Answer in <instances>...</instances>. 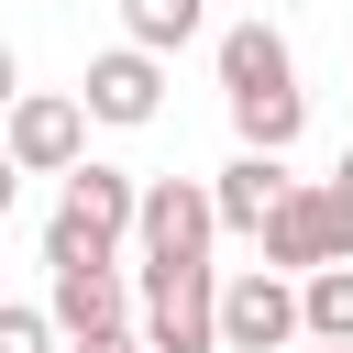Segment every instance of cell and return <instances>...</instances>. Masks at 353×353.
<instances>
[{"label": "cell", "mask_w": 353, "mask_h": 353, "mask_svg": "<svg viewBox=\"0 0 353 353\" xmlns=\"http://www.w3.org/2000/svg\"><path fill=\"white\" fill-rule=\"evenodd\" d=\"M132 221H143V176L77 154V165H66V199H55V221H44V265H110Z\"/></svg>", "instance_id": "1"}, {"label": "cell", "mask_w": 353, "mask_h": 353, "mask_svg": "<svg viewBox=\"0 0 353 353\" xmlns=\"http://www.w3.org/2000/svg\"><path fill=\"white\" fill-rule=\"evenodd\" d=\"M254 243H265V265H287V276H309V265H353V188H342V176H320V188L298 176Z\"/></svg>", "instance_id": "2"}, {"label": "cell", "mask_w": 353, "mask_h": 353, "mask_svg": "<svg viewBox=\"0 0 353 353\" xmlns=\"http://www.w3.org/2000/svg\"><path fill=\"white\" fill-rule=\"evenodd\" d=\"M309 342V309H298V276L287 265H243L221 287V353H287Z\"/></svg>", "instance_id": "3"}, {"label": "cell", "mask_w": 353, "mask_h": 353, "mask_svg": "<svg viewBox=\"0 0 353 353\" xmlns=\"http://www.w3.org/2000/svg\"><path fill=\"white\" fill-rule=\"evenodd\" d=\"M143 342L154 353H221V276L210 265H143Z\"/></svg>", "instance_id": "4"}, {"label": "cell", "mask_w": 353, "mask_h": 353, "mask_svg": "<svg viewBox=\"0 0 353 353\" xmlns=\"http://www.w3.org/2000/svg\"><path fill=\"white\" fill-rule=\"evenodd\" d=\"M210 232H221V199L199 176H154L143 188V221H132L143 265H210Z\"/></svg>", "instance_id": "5"}, {"label": "cell", "mask_w": 353, "mask_h": 353, "mask_svg": "<svg viewBox=\"0 0 353 353\" xmlns=\"http://www.w3.org/2000/svg\"><path fill=\"white\" fill-rule=\"evenodd\" d=\"M0 143H11L22 176H66V165L88 154V99H44V88H22L11 121H0Z\"/></svg>", "instance_id": "6"}, {"label": "cell", "mask_w": 353, "mask_h": 353, "mask_svg": "<svg viewBox=\"0 0 353 353\" xmlns=\"http://www.w3.org/2000/svg\"><path fill=\"white\" fill-rule=\"evenodd\" d=\"M77 99H88V121H154L165 110V55L154 44H110V55H88V77H77Z\"/></svg>", "instance_id": "7"}, {"label": "cell", "mask_w": 353, "mask_h": 353, "mask_svg": "<svg viewBox=\"0 0 353 353\" xmlns=\"http://www.w3.org/2000/svg\"><path fill=\"white\" fill-rule=\"evenodd\" d=\"M55 331L66 342H88V331H121V309H132V276L121 265H55Z\"/></svg>", "instance_id": "8"}, {"label": "cell", "mask_w": 353, "mask_h": 353, "mask_svg": "<svg viewBox=\"0 0 353 353\" xmlns=\"http://www.w3.org/2000/svg\"><path fill=\"white\" fill-rule=\"evenodd\" d=\"M287 188H298V176H287V165H276L265 143H243V154H232V165L210 176V199H221V232H265Z\"/></svg>", "instance_id": "9"}, {"label": "cell", "mask_w": 353, "mask_h": 353, "mask_svg": "<svg viewBox=\"0 0 353 353\" xmlns=\"http://www.w3.org/2000/svg\"><path fill=\"white\" fill-rule=\"evenodd\" d=\"M287 77H298V66H287V33H276V22H232V33H221V88H232V99H243V88H287Z\"/></svg>", "instance_id": "10"}, {"label": "cell", "mask_w": 353, "mask_h": 353, "mask_svg": "<svg viewBox=\"0 0 353 353\" xmlns=\"http://www.w3.org/2000/svg\"><path fill=\"white\" fill-rule=\"evenodd\" d=\"M232 132H243V143H265V154H287V143L309 132V99H298V77H287V88H243V99H232Z\"/></svg>", "instance_id": "11"}, {"label": "cell", "mask_w": 353, "mask_h": 353, "mask_svg": "<svg viewBox=\"0 0 353 353\" xmlns=\"http://www.w3.org/2000/svg\"><path fill=\"white\" fill-rule=\"evenodd\" d=\"M298 309H309V342H353V265H309Z\"/></svg>", "instance_id": "12"}, {"label": "cell", "mask_w": 353, "mask_h": 353, "mask_svg": "<svg viewBox=\"0 0 353 353\" xmlns=\"http://www.w3.org/2000/svg\"><path fill=\"white\" fill-rule=\"evenodd\" d=\"M199 22H210V0H121V33H132V44H154V55H176Z\"/></svg>", "instance_id": "13"}, {"label": "cell", "mask_w": 353, "mask_h": 353, "mask_svg": "<svg viewBox=\"0 0 353 353\" xmlns=\"http://www.w3.org/2000/svg\"><path fill=\"white\" fill-rule=\"evenodd\" d=\"M0 353H55V309H22V298H0Z\"/></svg>", "instance_id": "14"}, {"label": "cell", "mask_w": 353, "mask_h": 353, "mask_svg": "<svg viewBox=\"0 0 353 353\" xmlns=\"http://www.w3.org/2000/svg\"><path fill=\"white\" fill-rule=\"evenodd\" d=\"M11 99H22V66H11V44H0V121H11Z\"/></svg>", "instance_id": "15"}, {"label": "cell", "mask_w": 353, "mask_h": 353, "mask_svg": "<svg viewBox=\"0 0 353 353\" xmlns=\"http://www.w3.org/2000/svg\"><path fill=\"white\" fill-rule=\"evenodd\" d=\"M11 188H22V165H11V143H0V210H11Z\"/></svg>", "instance_id": "16"}, {"label": "cell", "mask_w": 353, "mask_h": 353, "mask_svg": "<svg viewBox=\"0 0 353 353\" xmlns=\"http://www.w3.org/2000/svg\"><path fill=\"white\" fill-rule=\"evenodd\" d=\"M298 353H353V342H298Z\"/></svg>", "instance_id": "17"}, {"label": "cell", "mask_w": 353, "mask_h": 353, "mask_svg": "<svg viewBox=\"0 0 353 353\" xmlns=\"http://www.w3.org/2000/svg\"><path fill=\"white\" fill-rule=\"evenodd\" d=\"M342 188H353V154H342Z\"/></svg>", "instance_id": "18"}, {"label": "cell", "mask_w": 353, "mask_h": 353, "mask_svg": "<svg viewBox=\"0 0 353 353\" xmlns=\"http://www.w3.org/2000/svg\"><path fill=\"white\" fill-rule=\"evenodd\" d=\"M121 353H154V342H121Z\"/></svg>", "instance_id": "19"}]
</instances>
